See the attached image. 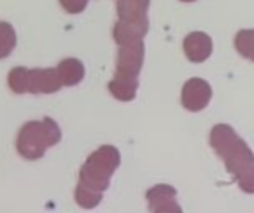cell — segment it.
<instances>
[{
	"label": "cell",
	"instance_id": "cell-2",
	"mask_svg": "<svg viewBox=\"0 0 254 213\" xmlns=\"http://www.w3.org/2000/svg\"><path fill=\"white\" fill-rule=\"evenodd\" d=\"M17 42L15 32L8 23H0V59L11 54Z\"/></svg>",
	"mask_w": 254,
	"mask_h": 213
},
{
	"label": "cell",
	"instance_id": "cell-1",
	"mask_svg": "<svg viewBox=\"0 0 254 213\" xmlns=\"http://www.w3.org/2000/svg\"><path fill=\"white\" fill-rule=\"evenodd\" d=\"M148 200L153 203L154 213H183L175 201L169 203V197H175V189L169 186H157L148 192Z\"/></svg>",
	"mask_w": 254,
	"mask_h": 213
}]
</instances>
